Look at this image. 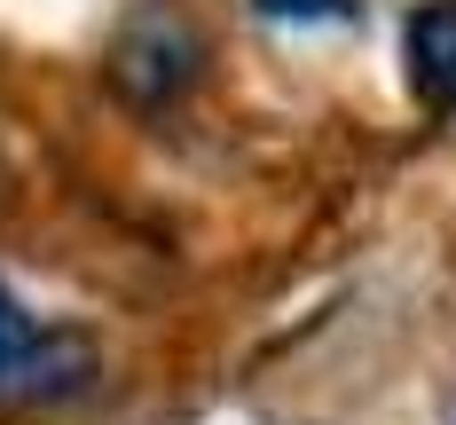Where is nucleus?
Returning <instances> with one entry per match:
<instances>
[{
  "label": "nucleus",
  "mask_w": 456,
  "mask_h": 425,
  "mask_svg": "<svg viewBox=\"0 0 456 425\" xmlns=\"http://www.w3.org/2000/svg\"><path fill=\"white\" fill-rule=\"evenodd\" d=\"M449 425H456V418H449Z\"/></svg>",
  "instance_id": "nucleus-5"
},
{
  "label": "nucleus",
  "mask_w": 456,
  "mask_h": 425,
  "mask_svg": "<svg viewBox=\"0 0 456 425\" xmlns=\"http://www.w3.org/2000/svg\"><path fill=\"white\" fill-rule=\"evenodd\" d=\"M94 378V347L63 323H40L8 283H0V394H79Z\"/></svg>",
  "instance_id": "nucleus-2"
},
{
  "label": "nucleus",
  "mask_w": 456,
  "mask_h": 425,
  "mask_svg": "<svg viewBox=\"0 0 456 425\" xmlns=\"http://www.w3.org/2000/svg\"><path fill=\"white\" fill-rule=\"evenodd\" d=\"M197 63H205V40H197L182 0H142L134 16L118 24V47H110V79L134 94L142 110L182 102L197 87Z\"/></svg>",
  "instance_id": "nucleus-1"
},
{
  "label": "nucleus",
  "mask_w": 456,
  "mask_h": 425,
  "mask_svg": "<svg viewBox=\"0 0 456 425\" xmlns=\"http://www.w3.org/2000/svg\"><path fill=\"white\" fill-rule=\"evenodd\" d=\"M402 63L425 110H456V0H425L402 24Z\"/></svg>",
  "instance_id": "nucleus-3"
},
{
  "label": "nucleus",
  "mask_w": 456,
  "mask_h": 425,
  "mask_svg": "<svg viewBox=\"0 0 456 425\" xmlns=\"http://www.w3.org/2000/svg\"><path fill=\"white\" fill-rule=\"evenodd\" d=\"M260 16H322V24H346L354 0H260Z\"/></svg>",
  "instance_id": "nucleus-4"
}]
</instances>
